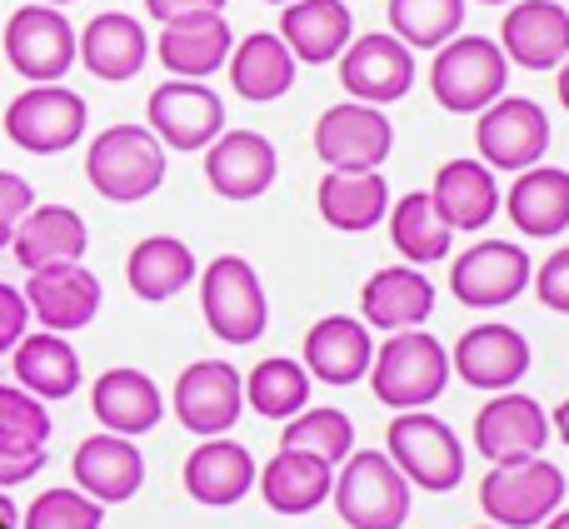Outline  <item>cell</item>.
<instances>
[{
  "mask_svg": "<svg viewBox=\"0 0 569 529\" xmlns=\"http://www.w3.org/2000/svg\"><path fill=\"white\" fill-rule=\"evenodd\" d=\"M370 390L390 410H425L450 385V350L430 330H395L370 360Z\"/></svg>",
  "mask_w": 569,
  "mask_h": 529,
  "instance_id": "cell-1",
  "label": "cell"
},
{
  "mask_svg": "<svg viewBox=\"0 0 569 529\" xmlns=\"http://www.w3.org/2000/svg\"><path fill=\"white\" fill-rule=\"evenodd\" d=\"M86 180L96 186V196L116 200V206H136L166 186V146L146 126H110L90 140Z\"/></svg>",
  "mask_w": 569,
  "mask_h": 529,
  "instance_id": "cell-2",
  "label": "cell"
},
{
  "mask_svg": "<svg viewBox=\"0 0 569 529\" xmlns=\"http://www.w3.org/2000/svg\"><path fill=\"white\" fill-rule=\"evenodd\" d=\"M385 455H390V465L410 480V490L420 485V490H430V495H445L465 480L460 435L430 410H400L395 415L390 430H385Z\"/></svg>",
  "mask_w": 569,
  "mask_h": 529,
  "instance_id": "cell-3",
  "label": "cell"
},
{
  "mask_svg": "<svg viewBox=\"0 0 569 529\" xmlns=\"http://www.w3.org/2000/svg\"><path fill=\"white\" fill-rule=\"evenodd\" d=\"M505 86H510V60L490 36H455L435 50L430 90L450 116H480L505 96Z\"/></svg>",
  "mask_w": 569,
  "mask_h": 529,
  "instance_id": "cell-4",
  "label": "cell"
},
{
  "mask_svg": "<svg viewBox=\"0 0 569 529\" xmlns=\"http://www.w3.org/2000/svg\"><path fill=\"white\" fill-rule=\"evenodd\" d=\"M330 500L350 529H400L410 520V480L390 465L385 450H350Z\"/></svg>",
  "mask_w": 569,
  "mask_h": 529,
  "instance_id": "cell-5",
  "label": "cell"
},
{
  "mask_svg": "<svg viewBox=\"0 0 569 529\" xmlns=\"http://www.w3.org/2000/svg\"><path fill=\"white\" fill-rule=\"evenodd\" d=\"M200 315L226 345H256L270 325V300L246 256H216L200 270Z\"/></svg>",
  "mask_w": 569,
  "mask_h": 529,
  "instance_id": "cell-6",
  "label": "cell"
},
{
  "mask_svg": "<svg viewBox=\"0 0 569 529\" xmlns=\"http://www.w3.org/2000/svg\"><path fill=\"white\" fill-rule=\"evenodd\" d=\"M565 505V470L545 455L490 465L480 485V510L495 529H540Z\"/></svg>",
  "mask_w": 569,
  "mask_h": 529,
  "instance_id": "cell-7",
  "label": "cell"
},
{
  "mask_svg": "<svg viewBox=\"0 0 569 529\" xmlns=\"http://www.w3.org/2000/svg\"><path fill=\"white\" fill-rule=\"evenodd\" d=\"M86 120H90L86 100L66 80H56V86H26L6 106V136L26 156H60V150L80 146Z\"/></svg>",
  "mask_w": 569,
  "mask_h": 529,
  "instance_id": "cell-8",
  "label": "cell"
},
{
  "mask_svg": "<svg viewBox=\"0 0 569 529\" xmlns=\"http://www.w3.org/2000/svg\"><path fill=\"white\" fill-rule=\"evenodd\" d=\"M0 46H6V60L16 66V76H26L30 86H56L76 66V26L66 20V10L36 6V0H26L6 20Z\"/></svg>",
  "mask_w": 569,
  "mask_h": 529,
  "instance_id": "cell-9",
  "label": "cell"
},
{
  "mask_svg": "<svg viewBox=\"0 0 569 529\" xmlns=\"http://www.w3.org/2000/svg\"><path fill=\"white\" fill-rule=\"evenodd\" d=\"M475 150L490 170H530L550 150V116L530 96H500L475 120Z\"/></svg>",
  "mask_w": 569,
  "mask_h": 529,
  "instance_id": "cell-10",
  "label": "cell"
},
{
  "mask_svg": "<svg viewBox=\"0 0 569 529\" xmlns=\"http://www.w3.org/2000/svg\"><path fill=\"white\" fill-rule=\"evenodd\" d=\"M395 126L380 106H360V100H340L315 120V156L325 170H380L390 160Z\"/></svg>",
  "mask_w": 569,
  "mask_h": 529,
  "instance_id": "cell-11",
  "label": "cell"
},
{
  "mask_svg": "<svg viewBox=\"0 0 569 529\" xmlns=\"http://www.w3.org/2000/svg\"><path fill=\"white\" fill-rule=\"evenodd\" d=\"M146 130L166 150H206L226 130V106L206 80H166L150 90Z\"/></svg>",
  "mask_w": 569,
  "mask_h": 529,
  "instance_id": "cell-12",
  "label": "cell"
},
{
  "mask_svg": "<svg viewBox=\"0 0 569 529\" xmlns=\"http://www.w3.org/2000/svg\"><path fill=\"white\" fill-rule=\"evenodd\" d=\"M170 405H176V420L190 435L216 440L246 415V380H240V370L230 360H196L180 370Z\"/></svg>",
  "mask_w": 569,
  "mask_h": 529,
  "instance_id": "cell-13",
  "label": "cell"
},
{
  "mask_svg": "<svg viewBox=\"0 0 569 529\" xmlns=\"http://www.w3.org/2000/svg\"><path fill=\"white\" fill-rule=\"evenodd\" d=\"M535 264L515 240H480L450 264V290L470 310H500L530 290Z\"/></svg>",
  "mask_w": 569,
  "mask_h": 529,
  "instance_id": "cell-14",
  "label": "cell"
},
{
  "mask_svg": "<svg viewBox=\"0 0 569 529\" xmlns=\"http://www.w3.org/2000/svg\"><path fill=\"white\" fill-rule=\"evenodd\" d=\"M340 86L350 90V100L360 106H395V100L410 96L415 86V50L400 46L390 30H375V36H355L340 50Z\"/></svg>",
  "mask_w": 569,
  "mask_h": 529,
  "instance_id": "cell-15",
  "label": "cell"
},
{
  "mask_svg": "<svg viewBox=\"0 0 569 529\" xmlns=\"http://www.w3.org/2000/svg\"><path fill=\"white\" fill-rule=\"evenodd\" d=\"M450 375H460L475 390H515V385L530 375V340H525L515 325H470V330L455 340L450 350Z\"/></svg>",
  "mask_w": 569,
  "mask_h": 529,
  "instance_id": "cell-16",
  "label": "cell"
},
{
  "mask_svg": "<svg viewBox=\"0 0 569 529\" xmlns=\"http://www.w3.org/2000/svg\"><path fill=\"white\" fill-rule=\"evenodd\" d=\"M545 445H550V415H545L540 400H530V395L500 390L475 415V450L490 465L535 460Z\"/></svg>",
  "mask_w": 569,
  "mask_h": 529,
  "instance_id": "cell-17",
  "label": "cell"
},
{
  "mask_svg": "<svg viewBox=\"0 0 569 529\" xmlns=\"http://www.w3.org/2000/svg\"><path fill=\"white\" fill-rule=\"evenodd\" d=\"M280 176V156L260 130H220L206 146V180L220 200H260Z\"/></svg>",
  "mask_w": 569,
  "mask_h": 529,
  "instance_id": "cell-18",
  "label": "cell"
},
{
  "mask_svg": "<svg viewBox=\"0 0 569 529\" xmlns=\"http://www.w3.org/2000/svg\"><path fill=\"white\" fill-rule=\"evenodd\" d=\"M20 295H26V305H30V320H40V330H50V335L86 330L100 315V280L80 260L30 270Z\"/></svg>",
  "mask_w": 569,
  "mask_h": 529,
  "instance_id": "cell-19",
  "label": "cell"
},
{
  "mask_svg": "<svg viewBox=\"0 0 569 529\" xmlns=\"http://www.w3.org/2000/svg\"><path fill=\"white\" fill-rule=\"evenodd\" d=\"M495 46L520 70H555L569 56V10L560 0H510Z\"/></svg>",
  "mask_w": 569,
  "mask_h": 529,
  "instance_id": "cell-20",
  "label": "cell"
},
{
  "mask_svg": "<svg viewBox=\"0 0 569 529\" xmlns=\"http://www.w3.org/2000/svg\"><path fill=\"white\" fill-rule=\"evenodd\" d=\"M236 50V30L226 26V10H196V16H180L160 26L156 56L160 66L170 70L176 80H200L216 76L220 66Z\"/></svg>",
  "mask_w": 569,
  "mask_h": 529,
  "instance_id": "cell-21",
  "label": "cell"
},
{
  "mask_svg": "<svg viewBox=\"0 0 569 529\" xmlns=\"http://www.w3.org/2000/svg\"><path fill=\"white\" fill-rule=\"evenodd\" d=\"M70 475H76V490L90 495L96 505H126L136 500V490L146 485V460H140L136 440L126 435H90L80 440L76 460H70Z\"/></svg>",
  "mask_w": 569,
  "mask_h": 529,
  "instance_id": "cell-22",
  "label": "cell"
},
{
  "mask_svg": "<svg viewBox=\"0 0 569 529\" xmlns=\"http://www.w3.org/2000/svg\"><path fill=\"white\" fill-rule=\"evenodd\" d=\"M435 315V285L420 264H385L360 290V320L370 330H420Z\"/></svg>",
  "mask_w": 569,
  "mask_h": 529,
  "instance_id": "cell-23",
  "label": "cell"
},
{
  "mask_svg": "<svg viewBox=\"0 0 569 529\" xmlns=\"http://www.w3.org/2000/svg\"><path fill=\"white\" fill-rule=\"evenodd\" d=\"M256 455L246 450L240 440H200L186 460V495L196 505H210V510H230L240 505L250 490H256Z\"/></svg>",
  "mask_w": 569,
  "mask_h": 529,
  "instance_id": "cell-24",
  "label": "cell"
},
{
  "mask_svg": "<svg viewBox=\"0 0 569 529\" xmlns=\"http://www.w3.org/2000/svg\"><path fill=\"white\" fill-rule=\"evenodd\" d=\"M76 60L96 80H136L150 60V36L126 10H100L86 30H76Z\"/></svg>",
  "mask_w": 569,
  "mask_h": 529,
  "instance_id": "cell-25",
  "label": "cell"
},
{
  "mask_svg": "<svg viewBox=\"0 0 569 529\" xmlns=\"http://www.w3.org/2000/svg\"><path fill=\"white\" fill-rule=\"evenodd\" d=\"M370 360H375V340L365 320L325 315V320H315L305 330V370H310V380L355 385L370 375Z\"/></svg>",
  "mask_w": 569,
  "mask_h": 529,
  "instance_id": "cell-26",
  "label": "cell"
},
{
  "mask_svg": "<svg viewBox=\"0 0 569 529\" xmlns=\"http://www.w3.org/2000/svg\"><path fill=\"white\" fill-rule=\"evenodd\" d=\"M90 410H96V420L106 425L110 435L136 440V435H150L160 425L166 400H160V385L150 380L146 370L116 365V370H106L96 385H90Z\"/></svg>",
  "mask_w": 569,
  "mask_h": 529,
  "instance_id": "cell-27",
  "label": "cell"
},
{
  "mask_svg": "<svg viewBox=\"0 0 569 529\" xmlns=\"http://www.w3.org/2000/svg\"><path fill=\"white\" fill-rule=\"evenodd\" d=\"M280 40L295 66H330L355 40V20L345 0H290L280 16Z\"/></svg>",
  "mask_w": 569,
  "mask_h": 529,
  "instance_id": "cell-28",
  "label": "cell"
},
{
  "mask_svg": "<svg viewBox=\"0 0 569 529\" xmlns=\"http://www.w3.org/2000/svg\"><path fill=\"white\" fill-rule=\"evenodd\" d=\"M90 230L80 220V210L70 206H30V216L10 236V256L20 260V270H46V264H76L86 260Z\"/></svg>",
  "mask_w": 569,
  "mask_h": 529,
  "instance_id": "cell-29",
  "label": "cell"
},
{
  "mask_svg": "<svg viewBox=\"0 0 569 529\" xmlns=\"http://www.w3.org/2000/svg\"><path fill=\"white\" fill-rule=\"evenodd\" d=\"M320 220L340 236H365L385 220L390 210V186L380 170H325L320 190H315Z\"/></svg>",
  "mask_w": 569,
  "mask_h": 529,
  "instance_id": "cell-30",
  "label": "cell"
},
{
  "mask_svg": "<svg viewBox=\"0 0 569 529\" xmlns=\"http://www.w3.org/2000/svg\"><path fill=\"white\" fill-rule=\"evenodd\" d=\"M430 200L450 230H485L500 216V180L485 160H445L430 186Z\"/></svg>",
  "mask_w": 569,
  "mask_h": 529,
  "instance_id": "cell-31",
  "label": "cell"
},
{
  "mask_svg": "<svg viewBox=\"0 0 569 529\" xmlns=\"http://www.w3.org/2000/svg\"><path fill=\"white\" fill-rule=\"evenodd\" d=\"M505 216L520 236L555 240L569 230V170L560 166H530L515 176L505 196Z\"/></svg>",
  "mask_w": 569,
  "mask_h": 529,
  "instance_id": "cell-32",
  "label": "cell"
},
{
  "mask_svg": "<svg viewBox=\"0 0 569 529\" xmlns=\"http://www.w3.org/2000/svg\"><path fill=\"white\" fill-rule=\"evenodd\" d=\"M10 365H16V385L36 400H70L80 390V355L66 335L36 330L10 350Z\"/></svg>",
  "mask_w": 569,
  "mask_h": 529,
  "instance_id": "cell-33",
  "label": "cell"
},
{
  "mask_svg": "<svg viewBox=\"0 0 569 529\" xmlns=\"http://www.w3.org/2000/svg\"><path fill=\"white\" fill-rule=\"evenodd\" d=\"M256 480H260V500L276 515H310L330 500L335 465L315 460V455H300V450H276Z\"/></svg>",
  "mask_w": 569,
  "mask_h": 529,
  "instance_id": "cell-34",
  "label": "cell"
},
{
  "mask_svg": "<svg viewBox=\"0 0 569 529\" xmlns=\"http://www.w3.org/2000/svg\"><path fill=\"white\" fill-rule=\"evenodd\" d=\"M200 275L196 250L180 236H146L126 260V285L150 305H166Z\"/></svg>",
  "mask_w": 569,
  "mask_h": 529,
  "instance_id": "cell-35",
  "label": "cell"
},
{
  "mask_svg": "<svg viewBox=\"0 0 569 529\" xmlns=\"http://www.w3.org/2000/svg\"><path fill=\"white\" fill-rule=\"evenodd\" d=\"M226 66H230V86H236V96L256 100V106L280 100L284 90L295 86V56L284 50L280 36H270V30L246 36L236 50H230Z\"/></svg>",
  "mask_w": 569,
  "mask_h": 529,
  "instance_id": "cell-36",
  "label": "cell"
},
{
  "mask_svg": "<svg viewBox=\"0 0 569 529\" xmlns=\"http://www.w3.org/2000/svg\"><path fill=\"white\" fill-rule=\"evenodd\" d=\"M385 220H390V240L405 256V264H435V260L450 256L455 230L445 226V216L435 210L430 190H410V196H400L390 210H385Z\"/></svg>",
  "mask_w": 569,
  "mask_h": 529,
  "instance_id": "cell-37",
  "label": "cell"
},
{
  "mask_svg": "<svg viewBox=\"0 0 569 529\" xmlns=\"http://www.w3.org/2000/svg\"><path fill=\"white\" fill-rule=\"evenodd\" d=\"M246 405L260 420H290L310 405V370L290 355H270L246 375Z\"/></svg>",
  "mask_w": 569,
  "mask_h": 529,
  "instance_id": "cell-38",
  "label": "cell"
},
{
  "mask_svg": "<svg viewBox=\"0 0 569 529\" xmlns=\"http://www.w3.org/2000/svg\"><path fill=\"white\" fill-rule=\"evenodd\" d=\"M465 30V0H390V36L410 50H440Z\"/></svg>",
  "mask_w": 569,
  "mask_h": 529,
  "instance_id": "cell-39",
  "label": "cell"
},
{
  "mask_svg": "<svg viewBox=\"0 0 569 529\" xmlns=\"http://www.w3.org/2000/svg\"><path fill=\"white\" fill-rule=\"evenodd\" d=\"M280 450H300V455H315L325 465H340L345 455L355 450V425L345 410H300L284 420V435H280Z\"/></svg>",
  "mask_w": 569,
  "mask_h": 529,
  "instance_id": "cell-40",
  "label": "cell"
},
{
  "mask_svg": "<svg viewBox=\"0 0 569 529\" xmlns=\"http://www.w3.org/2000/svg\"><path fill=\"white\" fill-rule=\"evenodd\" d=\"M50 410L20 385H0V450H46Z\"/></svg>",
  "mask_w": 569,
  "mask_h": 529,
  "instance_id": "cell-41",
  "label": "cell"
},
{
  "mask_svg": "<svg viewBox=\"0 0 569 529\" xmlns=\"http://www.w3.org/2000/svg\"><path fill=\"white\" fill-rule=\"evenodd\" d=\"M106 505H96L80 490H40L30 510L20 515V529H100Z\"/></svg>",
  "mask_w": 569,
  "mask_h": 529,
  "instance_id": "cell-42",
  "label": "cell"
},
{
  "mask_svg": "<svg viewBox=\"0 0 569 529\" xmlns=\"http://www.w3.org/2000/svg\"><path fill=\"white\" fill-rule=\"evenodd\" d=\"M30 206H36L30 180L16 176V170H0V250H10V236H16V226L30 216Z\"/></svg>",
  "mask_w": 569,
  "mask_h": 529,
  "instance_id": "cell-43",
  "label": "cell"
},
{
  "mask_svg": "<svg viewBox=\"0 0 569 529\" xmlns=\"http://www.w3.org/2000/svg\"><path fill=\"white\" fill-rule=\"evenodd\" d=\"M535 295H540L545 310L555 315H569V246H560L550 260L540 264V275H530Z\"/></svg>",
  "mask_w": 569,
  "mask_h": 529,
  "instance_id": "cell-44",
  "label": "cell"
},
{
  "mask_svg": "<svg viewBox=\"0 0 569 529\" xmlns=\"http://www.w3.org/2000/svg\"><path fill=\"white\" fill-rule=\"evenodd\" d=\"M26 325H30V305H26V295L16 290V285H6L0 280V355H10L20 340H26Z\"/></svg>",
  "mask_w": 569,
  "mask_h": 529,
  "instance_id": "cell-45",
  "label": "cell"
},
{
  "mask_svg": "<svg viewBox=\"0 0 569 529\" xmlns=\"http://www.w3.org/2000/svg\"><path fill=\"white\" fill-rule=\"evenodd\" d=\"M40 470H46V450H0V490H16Z\"/></svg>",
  "mask_w": 569,
  "mask_h": 529,
  "instance_id": "cell-46",
  "label": "cell"
},
{
  "mask_svg": "<svg viewBox=\"0 0 569 529\" xmlns=\"http://www.w3.org/2000/svg\"><path fill=\"white\" fill-rule=\"evenodd\" d=\"M196 10H226V0H146V16L150 20H180V16H196Z\"/></svg>",
  "mask_w": 569,
  "mask_h": 529,
  "instance_id": "cell-47",
  "label": "cell"
},
{
  "mask_svg": "<svg viewBox=\"0 0 569 529\" xmlns=\"http://www.w3.org/2000/svg\"><path fill=\"white\" fill-rule=\"evenodd\" d=\"M0 529H20V510H16V500H10L6 490H0Z\"/></svg>",
  "mask_w": 569,
  "mask_h": 529,
  "instance_id": "cell-48",
  "label": "cell"
},
{
  "mask_svg": "<svg viewBox=\"0 0 569 529\" xmlns=\"http://www.w3.org/2000/svg\"><path fill=\"white\" fill-rule=\"evenodd\" d=\"M555 70H560V76H555V90H560V106L569 110V56L560 60V66H555Z\"/></svg>",
  "mask_w": 569,
  "mask_h": 529,
  "instance_id": "cell-49",
  "label": "cell"
},
{
  "mask_svg": "<svg viewBox=\"0 0 569 529\" xmlns=\"http://www.w3.org/2000/svg\"><path fill=\"white\" fill-rule=\"evenodd\" d=\"M550 430H555V435H560V440L569 445V400L560 405V410H555V425H550Z\"/></svg>",
  "mask_w": 569,
  "mask_h": 529,
  "instance_id": "cell-50",
  "label": "cell"
},
{
  "mask_svg": "<svg viewBox=\"0 0 569 529\" xmlns=\"http://www.w3.org/2000/svg\"><path fill=\"white\" fill-rule=\"evenodd\" d=\"M540 529H569V510H555V515H550V520H545Z\"/></svg>",
  "mask_w": 569,
  "mask_h": 529,
  "instance_id": "cell-51",
  "label": "cell"
},
{
  "mask_svg": "<svg viewBox=\"0 0 569 529\" xmlns=\"http://www.w3.org/2000/svg\"><path fill=\"white\" fill-rule=\"evenodd\" d=\"M36 6H56L60 10V6H76V0H36Z\"/></svg>",
  "mask_w": 569,
  "mask_h": 529,
  "instance_id": "cell-52",
  "label": "cell"
},
{
  "mask_svg": "<svg viewBox=\"0 0 569 529\" xmlns=\"http://www.w3.org/2000/svg\"><path fill=\"white\" fill-rule=\"evenodd\" d=\"M485 6H510V0H485Z\"/></svg>",
  "mask_w": 569,
  "mask_h": 529,
  "instance_id": "cell-53",
  "label": "cell"
},
{
  "mask_svg": "<svg viewBox=\"0 0 569 529\" xmlns=\"http://www.w3.org/2000/svg\"><path fill=\"white\" fill-rule=\"evenodd\" d=\"M270 6H290V0H270Z\"/></svg>",
  "mask_w": 569,
  "mask_h": 529,
  "instance_id": "cell-54",
  "label": "cell"
},
{
  "mask_svg": "<svg viewBox=\"0 0 569 529\" xmlns=\"http://www.w3.org/2000/svg\"><path fill=\"white\" fill-rule=\"evenodd\" d=\"M485 529H495V525H485Z\"/></svg>",
  "mask_w": 569,
  "mask_h": 529,
  "instance_id": "cell-55",
  "label": "cell"
}]
</instances>
